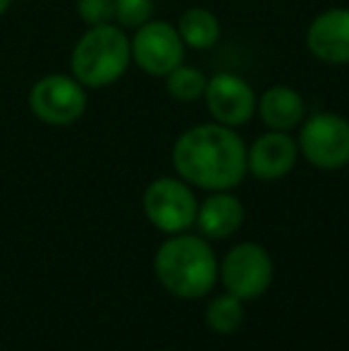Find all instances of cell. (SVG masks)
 Wrapping results in <instances>:
<instances>
[{
    "label": "cell",
    "instance_id": "12",
    "mask_svg": "<svg viewBox=\"0 0 349 351\" xmlns=\"http://www.w3.org/2000/svg\"><path fill=\"white\" fill-rule=\"evenodd\" d=\"M256 112L268 130L292 132L299 130V125L306 117V103H304V96L297 88L275 84V86H268L258 96Z\"/></svg>",
    "mask_w": 349,
    "mask_h": 351
},
{
    "label": "cell",
    "instance_id": "15",
    "mask_svg": "<svg viewBox=\"0 0 349 351\" xmlns=\"http://www.w3.org/2000/svg\"><path fill=\"white\" fill-rule=\"evenodd\" d=\"M163 79L165 91L177 103H196L199 98H204L206 84H208V77L199 67L184 65V62L177 65L170 74H165Z\"/></svg>",
    "mask_w": 349,
    "mask_h": 351
},
{
    "label": "cell",
    "instance_id": "19",
    "mask_svg": "<svg viewBox=\"0 0 349 351\" xmlns=\"http://www.w3.org/2000/svg\"><path fill=\"white\" fill-rule=\"evenodd\" d=\"M10 5H12V0H0V14H3V12H8V10H10Z\"/></svg>",
    "mask_w": 349,
    "mask_h": 351
},
{
    "label": "cell",
    "instance_id": "13",
    "mask_svg": "<svg viewBox=\"0 0 349 351\" xmlns=\"http://www.w3.org/2000/svg\"><path fill=\"white\" fill-rule=\"evenodd\" d=\"M244 222V206L230 191H213L196 210L199 232L208 239H228L242 227Z\"/></svg>",
    "mask_w": 349,
    "mask_h": 351
},
{
    "label": "cell",
    "instance_id": "14",
    "mask_svg": "<svg viewBox=\"0 0 349 351\" xmlns=\"http://www.w3.org/2000/svg\"><path fill=\"white\" fill-rule=\"evenodd\" d=\"M180 38L191 51H208L220 38V22L208 8H189L175 24Z\"/></svg>",
    "mask_w": 349,
    "mask_h": 351
},
{
    "label": "cell",
    "instance_id": "7",
    "mask_svg": "<svg viewBox=\"0 0 349 351\" xmlns=\"http://www.w3.org/2000/svg\"><path fill=\"white\" fill-rule=\"evenodd\" d=\"M132 43V62L144 74L156 79H163L177 65L184 62V43L180 38L175 24L165 19H149L134 29Z\"/></svg>",
    "mask_w": 349,
    "mask_h": 351
},
{
    "label": "cell",
    "instance_id": "9",
    "mask_svg": "<svg viewBox=\"0 0 349 351\" xmlns=\"http://www.w3.org/2000/svg\"><path fill=\"white\" fill-rule=\"evenodd\" d=\"M204 101L213 122L237 130L254 117L258 98L244 77L234 72H218L208 77Z\"/></svg>",
    "mask_w": 349,
    "mask_h": 351
},
{
    "label": "cell",
    "instance_id": "16",
    "mask_svg": "<svg viewBox=\"0 0 349 351\" xmlns=\"http://www.w3.org/2000/svg\"><path fill=\"white\" fill-rule=\"evenodd\" d=\"M244 320V306L242 299L234 294H220L206 306V323L213 332L218 335H232Z\"/></svg>",
    "mask_w": 349,
    "mask_h": 351
},
{
    "label": "cell",
    "instance_id": "10",
    "mask_svg": "<svg viewBox=\"0 0 349 351\" xmlns=\"http://www.w3.org/2000/svg\"><path fill=\"white\" fill-rule=\"evenodd\" d=\"M304 41L323 65H349V8H330L316 14Z\"/></svg>",
    "mask_w": 349,
    "mask_h": 351
},
{
    "label": "cell",
    "instance_id": "4",
    "mask_svg": "<svg viewBox=\"0 0 349 351\" xmlns=\"http://www.w3.org/2000/svg\"><path fill=\"white\" fill-rule=\"evenodd\" d=\"M27 103L38 122L51 127H67L84 117L88 98L86 86H82L72 74L53 72L34 82Z\"/></svg>",
    "mask_w": 349,
    "mask_h": 351
},
{
    "label": "cell",
    "instance_id": "8",
    "mask_svg": "<svg viewBox=\"0 0 349 351\" xmlns=\"http://www.w3.org/2000/svg\"><path fill=\"white\" fill-rule=\"evenodd\" d=\"M220 280L237 299H256L270 287L273 261L263 246L244 241L228 251L220 263Z\"/></svg>",
    "mask_w": 349,
    "mask_h": 351
},
{
    "label": "cell",
    "instance_id": "11",
    "mask_svg": "<svg viewBox=\"0 0 349 351\" xmlns=\"http://www.w3.org/2000/svg\"><path fill=\"white\" fill-rule=\"evenodd\" d=\"M299 158V146L289 132L268 130L247 148V172L256 180H282L294 170Z\"/></svg>",
    "mask_w": 349,
    "mask_h": 351
},
{
    "label": "cell",
    "instance_id": "3",
    "mask_svg": "<svg viewBox=\"0 0 349 351\" xmlns=\"http://www.w3.org/2000/svg\"><path fill=\"white\" fill-rule=\"evenodd\" d=\"M132 65V43L115 22L86 27L70 56V74L86 88L117 84Z\"/></svg>",
    "mask_w": 349,
    "mask_h": 351
},
{
    "label": "cell",
    "instance_id": "20",
    "mask_svg": "<svg viewBox=\"0 0 349 351\" xmlns=\"http://www.w3.org/2000/svg\"><path fill=\"white\" fill-rule=\"evenodd\" d=\"M160 351H173V349H160Z\"/></svg>",
    "mask_w": 349,
    "mask_h": 351
},
{
    "label": "cell",
    "instance_id": "6",
    "mask_svg": "<svg viewBox=\"0 0 349 351\" xmlns=\"http://www.w3.org/2000/svg\"><path fill=\"white\" fill-rule=\"evenodd\" d=\"M144 213L160 232L180 234L196 222V196L182 177H158L144 191Z\"/></svg>",
    "mask_w": 349,
    "mask_h": 351
},
{
    "label": "cell",
    "instance_id": "1",
    "mask_svg": "<svg viewBox=\"0 0 349 351\" xmlns=\"http://www.w3.org/2000/svg\"><path fill=\"white\" fill-rule=\"evenodd\" d=\"M173 167L186 184L230 191L247 175V146L232 127L204 122L177 136Z\"/></svg>",
    "mask_w": 349,
    "mask_h": 351
},
{
    "label": "cell",
    "instance_id": "5",
    "mask_svg": "<svg viewBox=\"0 0 349 351\" xmlns=\"http://www.w3.org/2000/svg\"><path fill=\"white\" fill-rule=\"evenodd\" d=\"M297 146L318 170H340L349 165V120L340 112H313L299 125Z\"/></svg>",
    "mask_w": 349,
    "mask_h": 351
},
{
    "label": "cell",
    "instance_id": "18",
    "mask_svg": "<svg viewBox=\"0 0 349 351\" xmlns=\"http://www.w3.org/2000/svg\"><path fill=\"white\" fill-rule=\"evenodd\" d=\"M77 14L86 27L115 22V0H77Z\"/></svg>",
    "mask_w": 349,
    "mask_h": 351
},
{
    "label": "cell",
    "instance_id": "2",
    "mask_svg": "<svg viewBox=\"0 0 349 351\" xmlns=\"http://www.w3.org/2000/svg\"><path fill=\"white\" fill-rule=\"evenodd\" d=\"M154 273L170 294L180 299H199L213 289L218 280V261L208 241L180 232L156 251Z\"/></svg>",
    "mask_w": 349,
    "mask_h": 351
},
{
    "label": "cell",
    "instance_id": "17",
    "mask_svg": "<svg viewBox=\"0 0 349 351\" xmlns=\"http://www.w3.org/2000/svg\"><path fill=\"white\" fill-rule=\"evenodd\" d=\"M154 0H115V24L122 29H139L154 19Z\"/></svg>",
    "mask_w": 349,
    "mask_h": 351
}]
</instances>
